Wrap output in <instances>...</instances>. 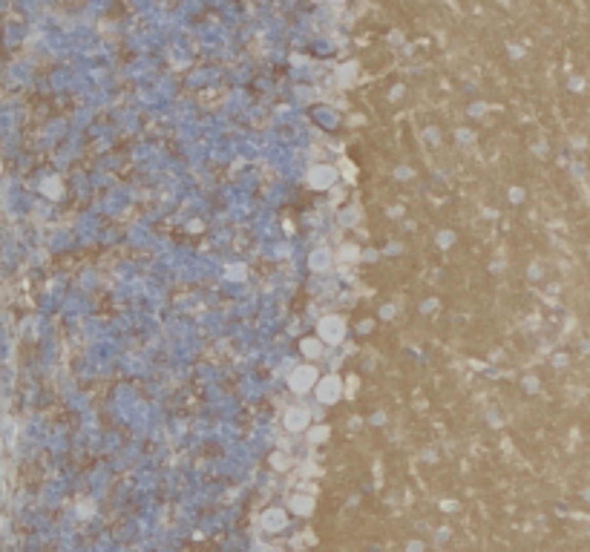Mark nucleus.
<instances>
[{"mask_svg": "<svg viewBox=\"0 0 590 552\" xmlns=\"http://www.w3.org/2000/svg\"><path fill=\"white\" fill-rule=\"evenodd\" d=\"M320 400H326V403L337 400V380H326V385H320Z\"/></svg>", "mask_w": 590, "mask_h": 552, "instance_id": "obj_3", "label": "nucleus"}, {"mask_svg": "<svg viewBox=\"0 0 590 552\" xmlns=\"http://www.w3.org/2000/svg\"><path fill=\"white\" fill-rule=\"evenodd\" d=\"M311 380H314V374H311V371H297V374H294V377H291V388H297V391H302V388H308V385H311Z\"/></svg>", "mask_w": 590, "mask_h": 552, "instance_id": "obj_2", "label": "nucleus"}, {"mask_svg": "<svg viewBox=\"0 0 590 552\" xmlns=\"http://www.w3.org/2000/svg\"><path fill=\"white\" fill-rule=\"evenodd\" d=\"M308 423L306 411H291V417H288V429H302Z\"/></svg>", "mask_w": 590, "mask_h": 552, "instance_id": "obj_5", "label": "nucleus"}, {"mask_svg": "<svg viewBox=\"0 0 590 552\" xmlns=\"http://www.w3.org/2000/svg\"><path fill=\"white\" fill-rule=\"evenodd\" d=\"M340 331H342V325H340V320H334V317L320 325V334L326 337V340H340Z\"/></svg>", "mask_w": 590, "mask_h": 552, "instance_id": "obj_1", "label": "nucleus"}, {"mask_svg": "<svg viewBox=\"0 0 590 552\" xmlns=\"http://www.w3.org/2000/svg\"><path fill=\"white\" fill-rule=\"evenodd\" d=\"M331 179H334V170H328V167H317L311 173V182H322V187H326Z\"/></svg>", "mask_w": 590, "mask_h": 552, "instance_id": "obj_4", "label": "nucleus"}]
</instances>
